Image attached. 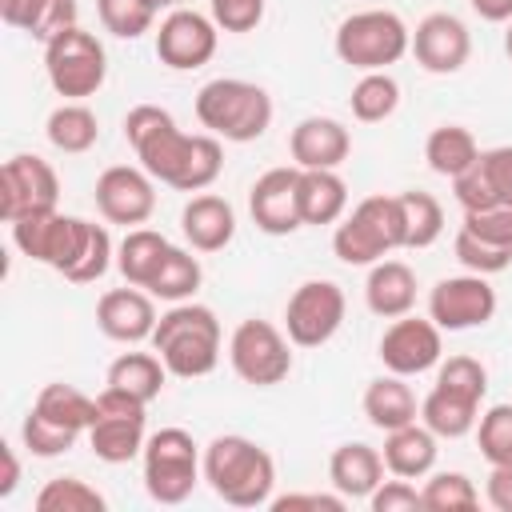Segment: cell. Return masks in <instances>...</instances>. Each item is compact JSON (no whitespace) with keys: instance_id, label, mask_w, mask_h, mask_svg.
<instances>
[{"instance_id":"74e56055","label":"cell","mask_w":512,"mask_h":512,"mask_svg":"<svg viewBox=\"0 0 512 512\" xmlns=\"http://www.w3.org/2000/svg\"><path fill=\"white\" fill-rule=\"evenodd\" d=\"M108 500L80 476H56L36 492V512H104Z\"/></svg>"},{"instance_id":"7dc6e473","label":"cell","mask_w":512,"mask_h":512,"mask_svg":"<svg viewBox=\"0 0 512 512\" xmlns=\"http://www.w3.org/2000/svg\"><path fill=\"white\" fill-rule=\"evenodd\" d=\"M268 0H212V20L224 32H252L264 20Z\"/></svg>"},{"instance_id":"816d5d0a","label":"cell","mask_w":512,"mask_h":512,"mask_svg":"<svg viewBox=\"0 0 512 512\" xmlns=\"http://www.w3.org/2000/svg\"><path fill=\"white\" fill-rule=\"evenodd\" d=\"M348 500L336 492V496H324V492H288V496H276L272 508L276 512H296V508H312V512H340Z\"/></svg>"},{"instance_id":"e575fe53","label":"cell","mask_w":512,"mask_h":512,"mask_svg":"<svg viewBox=\"0 0 512 512\" xmlns=\"http://www.w3.org/2000/svg\"><path fill=\"white\" fill-rule=\"evenodd\" d=\"M348 104H352V116H356V120L380 124V120H388V116L396 112V104H400V84H396L388 72H364V76L356 80Z\"/></svg>"},{"instance_id":"ba28073f","label":"cell","mask_w":512,"mask_h":512,"mask_svg":"<svg viewBox=\"0 0 512 512\" xmlns=\"http://www.w3.org/2000/svg\"><path fill=\"white\" fill-rule=\"evenodd\" d=\"M44 72H48V84L56 88V96L84 100V96H96L104 88L108 52L92 32H84L76 24V28L60 32L56 40L44 44Z\"/></svg>"},{"instance_id":"1f68e13d","label":"cell","mask_w":512,"mask_h":512,"mask_svg":"<svg viewBox=\"0 0 512 512\" xmlns=\"http://www.w3.org/2000/svg\"><path fill=\"white\" fill-rule=\"evenodd\" d=\"M44 136L52 148L76 156V152H88L96 140H100V124H96V112L80 100H68L60 108L48 112V124H44Z\"/></svg>"},{"instance_id":"d4e9b609","label":"cell","mask_w":512,"mask_h":512,"mask_svg":"<svg viewBox=\"0 0 512 512\" xmlns=\"http://www.w3.org/2000/svg\"><path fill=\"white\" fill-rule=\"evenodd\" d=\"M328 480L344 500H368L376 492V484L384 480V456L372 444L348 440L332 452L328 460Z\"/></svg>"},{"instance_id":"7402d4cb","label":"cell","mask_w":512,"mask_h":512,"mask_svg":"<svg viewBox=\"0 0 512 512\" xmlns=\"http://www.w3.org/2000/svg\"><path fill=\"white\" fill-rule=\"evenodd\" d=\"M288 152L296 168H340L352 152V136L332 116H304L288 136Z\"/></svg>"},{"instance_id":"83f0119b","label":"cell","mask_w":512,"mask_h":512,"mask_svg":"<svg viewBox=\"0 0 512 512\" xmlns=\"http://www.w3.org/2000/svg\"><path fill=\"white\" fill-rule=\"evenodd\" d=\"M476 420H480V400L460 396L452 388L432 384V392L420 400V424L436 440H460V436H468L476 428Z\"/></svg>"},{"instance_id":"d590c367","label":"cell","mask_w":512,"mask_h":512,"mask_svg":"<svg viewBox=\"0 0 512 512\" xmlns=\"http://www.w3.org/2000/svg\"><path fill=\"white\" fill-rule=\"evenodd\" d=\"M200 280H204L200 260H196L192 252H184V248H176V244H172V252L164 256V264H160L156 280L148 284V292H152V296H160V300H168V304H180V300H188V296L200 288Z\"/></svg>"},{"instance_id":"6f0895ef","label":"cell","mask_w":512,"mask_h":512,"mask_svg":"<svg viewBox=\"0 0 512 512\" xmlns=\"http://www.w3.org/2000/svg\"><path fill=\"white\" fill-rule=\"evenodd\" d=\"M504 52H508V60H512V20H508V32H504Z\"/></svg>"},{"instance_id":"f1b7e54d","label":"cell","mask_w":512,"mask_h":512,"mask_svg":"<svg viewBox=\"0 0 512 512\" xmlns=\"http://www.w3.org/2000/svg\"><path fill=\"white\" fill-rule=\"evenodd\" d=\"M436 436L424 428V424H404V428H396V432H384V468L392 472V476H404V480H420V476H428L432 472V464H436Z\"/></svg>"},{"instance_id":"db71d44e","label":"cell","mask_w":512,"mask_h":512,"mask_svg":"<svg viewBox=\"0 0 512 512\" xmlns=\"http://www.w3.org/2000/svg\"><path fill=\"white\" fill-rule=\"evenodd\" d=\"M476 8L480 20H492V24H504L512 20V0H468Z\"/></svg>"},{"instance_id":"9a60e30c","label":"cell","mask_w":512,"mask_h":512,"mask_svg":"<svg viewBox=\"0 0 512 512\" xmlns=\"http://www.w3.org/2000/svg\"><path fill=\"white\" fill-rule=\"evenodd\" d=\"M56 200H60V180L48 160L32 152H16L12 160H4L0 168V216L4 220H16L36 208H56Z\"/></svg>"},{"instance_id":"44dd1931","label":"cell","mask_w":512,"mask_h":512,"mask_svg":"<svg viewBox=\"0 0 512 512\" xmlns=\"http://www.w3.org/2000/svg\"><path fill=\"white\" fill-rule=\"evenodd\" d=\"M452 192L460 208H492V204H512V144L484 148L468 172L452 180Z\"/></svg>"},{"instance_id":"8992f818","label":"cell","mask_w":512,"mask_h":512,"mask_svg":"<svg viewBox=\"0 0 512 512\" xmlns=\"http://www.w3.org/2000/svg\"><path fill=\"white\" fill-rule=\"evenodd\" d=\"M332 44H336V56L348 68L384 72L388 64H396L412 48V32H408V24L396 12H388V8H364V12H352V16L340 20Z\"/></svg>"},{"instance_id":"5bb4252c","label":"cell","mask_w":512,"mask_h":512,"mask_svg":"<svg viewBox=\"0 0 512 512\" xmlns=\"http://www.w3.org/2000/svg\"><path fill=\"white\" fill-rule=\"evenodd\" d=\"M216 44H220V24L196 8H172L156 32V56L176 72L204 68L216 56Z\"/></svg>"},{"instance_id":"836d02e7","label":"cell","mask_w":512,"mask_h":512,"mask_svg":"<svg viewBox=\"0 0 512 512\" xmlns=\"http://www.w3.org/2000/svg\"><path fill=\"white\" fill-rule=\"evenodd\" d=\"M32 408H36L40 416H48V420L72 428V432H88L92 420H96V400L84 396V392L72 388V384H44Z\"/></svg>"},{"instance_id":"8d00e7d4","label":"cell","mask_w":512,"mask_h":512,"mask_svg":"<svg viewBox=\"0 0 512 512\" xmlns=\"http://www.w3.org/2000/svg\"><path fill=\"white\" fill-rule=\"evenodd\" d=\"M400 208H404V248H428L436 244V236L444 232V208L436 196L428 192H400Z\"/></svg>"},{"instance_id":"6da1fadb","label":"cell","mask_w":512,"mask_h":512,"mask_svg":"<svg viewBox=\"0 0 512 512\" xmlns=\"http://www.w3.org/2000/svg\"><path fill=\"white\" fill-rule=\"evenodd\" d=\"M124 136H128L140 168L176 192H204L224 168V148L212 132L188 136L176 128L172 112H164L156 104L128 108Z\"/></svg>"},{"instance_id":"52a82bcc","label":"cell","mask_w":512,"mask_h":512,"mask_svg":"<svg viewBox=\"0 0 512 512\" xmlns=\"http://www.w3.org/2000/svg\"><path fill=\"white\" fill-rule=\"evenodd\" d=\"M144 488L156 504H184L204 476V452L184 428H160L144 440Z\"/></svg>"},{"instance_id":"ee69618b","label":"cell","mask_w":512,"mask_h":512,"mask_svg":"<svg viewBox=\"0 0 512 512\" xmlns=\"http://www.w3.org/2000/svg\"><path fill=\"white\" fill-rule=\"evenodd\" d=\"M456 260L468 268V272H480V276H496L512 264V248H500V244H488V240H476L472 232H456Z\"/></svg>"},{"instance_id":"7bdbcfd3","label":"cell","mask_w":512,"mask_h":512,"mask_svg":"<svg viewBox=\"0 0 512 512\" xmlns=\"http://www.w3.org/2000/svg\"><path fill=\"white\" fill-rule=\"evenodd\" d=\"M476 444L488 464H512V404H492L480 416Z\"/></svg>"},{"instance_id":"f546056e","label":"cell","mask_w":512,"mask_h":512,"mask_svg":"<svg viewBox=\"0 0 512 512\" xmlns=\"http://www.w3.org/2000/svg\"><path fill=\"white\" fill-rule=\"evenodd\" d=\"M168 252H172V244H168L164 232H156V228H128V236L116 248V268H120V276L128 284L148 288L156 280V272H160Z\"/></svg>"},{"instance_id":"11a10c76","label":"cell","mask_w":512,"mask_h":512,"mask_svg":"<svg viewBox=\"0 0 512 512\" xmlns=\"http://www.w3.org/2000/svg\"><path fill=\"white\" fill-rule=\"evenodd\" d=\"M0 460H4V476H0V496H12L16 492V484H20V460H16V452L4 444L0 448Z\"/></svg>"},{"instance_id":"7a4b0ae2","label":"cell","mask_w":512,"mask_h":512,"mask_svg":"<svg viewBox=\"0 0 512 512\" xmlns=\"http://www.w3.org/2000/svg\"><path fill=\"white\" fill-rule=\"evenodd\" d=\"M152 348L164 360L168 376H180V380L208 376L220 364V320L212 308L180 300L156 320Z\"/></svg>"},{"instance_id":"f5cc1de1","label":"cell","mask_w":512,"mask_h":512,"mask_svg":"<svg viewBox=\"0 0 512 512\" xmlns=\"http://www.w3.org/2000/svg\"><path fill=\"white\" fill-rule=\"evenodd\" d=\"M484 496L496 512H512V464H492V476L484 484Z\"/></svg>"},{"instance_id":"ab89813d","label":"cell","mask_w":512,"mask_h":512,"mask_svg":"<svg viewBox=\"0 0 512 512\" xmlns=\"http://www.w3.org/2000/svg\"><path fill=\"white\" fill-rule=\"evenodd\" d=\"M96 12H100V24L120 40L144 36L156 20V8L148 0H96Z\"/></svg>"},{"instance_id":"30bf717a","label":"cell","mask_w":512,"mask_h":512,"mask_svg":"<svg viewBox=\"0 0 512 512\" xmlns=\"http://www.w3.org/2000/svg\"><path fill=\"white\" fill-rule=\"evenodd\" d=\"M144 400H136L124 388H104L96 396V420L88 428V448L104 464H128L144 452Z\"/></svg>"},{"instance_id":"d6a6232c","label":"cell","mask_w":512,"mask_h":512,"mask_svg":"<svg viewBox=\"0 0 512 512\" xmlns=\"http://www.w3.org/2000/svg\"><path fill=\"white\" fill-rule=\"evenodd\" d=\"M164 380H168V368H164V360L156 352H124V356H116L108 364V384L132 392L144 404H152L160 396Z\"/></svg>"},{"instance_id":"9f6ffc18","label":"cell","mask_w":512,"mask_h":512,"mask_svg":"<svg viewBox=\"0 0 512 512\" xmlns=\"http://www.w3.org/2000/svg\"><path fill=\"white\" fill-rule=\"evenodd\" d=\"M148 4H152V8H156V12H160V8H180V4H184V0H148Z\"/></svg>"},{"instance_id":"f907efd6","label":"cell","mask_w":512,"mask_h":512,"mask_svg":"<svg viewBox=\"0 0 512 512\" xmlns=\"http://www.w3.org/2000/svg\"><path fill=\"white\" fill-rule=\"evenodd\" d=\"M68 28H76V0H48V12H44V20H40V28L32 36L40 44H48Z\"/></svg>"},{"instance_id":"ffe728a7","label":"cell","mask_w":512,"mask_h":512,"mask_svg":"<svg viewBox=\"0 0 512 512\" xmlns=\"http://www.w3.org/2000/svg\"><path fill=\"white\" fill-rule=\"evenodd\" d=\"M156 304H152V292H140L136 284L128 288H112L96 300V328L116 340V344H140V340H152L156 332Z\"/></svg>"},{"instance_id":"484cf974","label":"cell","mask_w":512,"mask_h":512,"mask_svg":"<svg viewBox=\"0 0 512 512\" xmlns=\"http://www.w3.org/2000/svg\"><path fill=\"white\" fill-rule=\"evenodd\" d=\"M300 220L304 224H336L348 212V184L340 180L336 168H300Z\"/></svg>"},{"instance_id":"cb8c5ba5","label":"cell","mask_w":512,"mask_h":512,"mask_svg":"<svg viewBox=\"0 0 512 512\" xmlns=\"http://www.w3.org/2000/svg\"><path fill=\"white\" fill-rule=\"evenodd\" d=\"M364 304L372 316L384 320L408 316L416 304V272L404 260H376L364 280Z\"/></svg>"},{"instance_id":"5b68a950","label":"cell","mask_w":512,"mask_h":512,"mask_svg":"<svg viewBox=\"0 0 512 512\" xmlns=\"http://www.w3.org/2000/svg\"><path fill=\"white\" fill-rule=\"evenodd\" d=\"M404 248V208L400 196H364L344 220H336L332 252L340 264L372 268L388 252Z\"/></svg>"},{"instance_id":"2e32d148","label":"cell","mask_w":512,"mask_h":512,"mask_svg":"<svg viewBox=\"0 0 512 512\" xmlns=\"http://www.w3.org/2000/svg\"><path fill=\"white\" fill-rule=\"evenodd\" d=\"M444 356V340L436 320H420V316H396L384 336H380V360L388 372L396 376H420L428 368H436Z\"/></svg>"},{"instance_id":"c3c4849f","label":"cell","mask_w":512,"mask_h":512,"mask_svg":"<svg viewBox=\"0 0 512 512\" xmlns=\"http://www.w3.org/2000/svg\"><path fill=\"white\" fill-rule=\"evenodd\" d=\"M368 508L372 512H416V508H424V500L404 476H396V480H380L376 484V492L368 496Z\"/></svg>"},{"instance_id":"f35d334b","label":"cell","mask_w":512,"mask_h":512,"mask_svg":"<svg viewBox=\"0 0 512 512\" xmlns=\"http://www.w3.org/2000/svg\"><path fill=\"white\" fill-rule=\"evenodd\" d=\"M420 500L428 512H468L480 504V492L464 472H436L420 488Z\"/></svg>"},{"instance_id":"bcb514c9","label":"cell","mask_w":512,"mask_h":512,"mask_svg":"<svg viewBox=\"0 0 512 512\" xmlns=\"http://www.w3.org/2000/svg\"><path fill=\"white\" fill-rule=\"evenodd\" d=\"M464 232H472L476 240L512 248V204H492V208H468L464 212Z\"/></svg>"},{"instance_id":"60d3db41","label":"cell","mask_w":512,"mask_h":512,"mask_svg":"<svg viewBox=\"0 0 512 512\" xmlns=\"http://www.w3.org/2000/svg\"><path fill=\"white\" fill-rule=\"evenodd\" d=\"M108 264H112V236H108L104 224H92L88 220V236L80 244V256L64 272V280H72V284H96L108 272Z\"/></svg>"},{"instance_id":"681fc988","label":"cell","mask_w":512,"mask_h":512,"mask_svg":"<svg viewBox=\"0 0 512 512\" xmlns=\"http://www.w3.org/2000/svg\"><path fill=\"white\" fill-rule=\"evenodd\" d=\"M44 12H48V0H0V20H4L8 28L28 32V36L40 28Z\"/></svg>"},{"instance_id":"603a6c76","label":"cell","mask_w":512,"mask_h":512,"mask_svg":"<svg viewBox=\"0 0 512 512\" xmlns=\"http://www.w3.org/2000/svg\"><path fill=\"white\" fill-rule=\"evenodd\" d=\"M180 228H184V240L196 248V252H220L232 244L236 236V212L224 196H212V192H200L184 204L180 212Z\"/></svg>"},{"instance_id":"f6af8a7d","label":"cell","mask_w":512,"mask_h":512,"mask_svg":"<svg viewBox=\"0 0 512 512\" xmlns=\"http://www.w3.org/2000/svg\"><path fill=\"white\" fill-rule=\"evenodd\" d=\"M436 384H440V388H452V392H460V396L484 400V392H488V372H484V364L472 360V356H448V360L440 364V372H436Z\"/></svg>"},{"instance_id":"7c38bea8","label":"cell","mask_w":512,"mask_h":512,"mask_svg":"<svg viewBox=\"0 0 512 512\" xmlns=\"http://www.w3.org/2000/svg\"><path fill=\"white\" fill-rule=\"evenodd\" d=\"M344 292L332 280H304L284 304V328L296 348L328 344L344 324Z\"/></svg>"},{"instance_id":"4316f807","label":"cell","mask_w":512,"mask_h":512,"mask_svg":"<svg viewBox=\"0 0 512 512\" xmlns=\"http://www.w3.org/2000/svg\"><path fill=\"white\" fill-rule=\"evenodd\" d=\"M364 416H368L372 428L396 432V428H404L420 416V404H416V392L404 384V376L388 372V376H376L364 388Z\"/></svg>"},{"instance_id":"8fae6325","label":"cell","mask_w":512,"mask_h":512,"mask_svg":"<svg viewBox=\"0 0 512 512\" xmlns=\"http://www.w3.org/2000/svg\"><path fill=\"white\" fill-rule=\"evenodd\" d=\"M228 360H232V372L256 388H272V384L288 380V372H292L288 340L280 336L276 324L256 320V316L236 324V332L228 340Z\"/></svg>"},{"instance_id":"e0dca14e","label":"cell","mask_w":512,"mask_h":512,"mask_svg":"<svg viewBox=\"0 0 512 512\" xmlns=\"http://www.w3.org/2000/svg\"><path fill=\"white\" fill-rule=\"evenodd\" d=\"M96 208L108 224H124V228H140L152 212H156V188L152 176L144 168L132 164H112L100 172L96 180Z\"/></svg>"},{"instance_id":"277c9868","label":"cell","mask_w":512,"mask_h":512,"mask_svg":"<svg viewBox=\"0 0 512 512\" xmlns=\"http://www.w3.org/2000/svg\"><path fill=\"white\" fill-rule=\"evenodd\" d=\"M196 120L212 136H224L232 144H248V140H260L268 132L272 96L252 80L220 76V80H208L196 92Z\"/></svg>"},{"instance_id":"b9f144b4","label":"cell","mask_w":512,"mask_h":512,"mask_svg":"<svg viewBox=\"0 0 512 512\" xmlns=\"http://www.w3.org/2000/svg\"><path fill=\"white\" fill-rule=\"evenodd\" d=\"M20 440H24V448H28L32 456L52 460V456L68 452V448L80 440V432H72V428H64V424H56V420H48V416H40V412L32 408V412L24 416V424H20Z\"/></svg>"},{"instance_id":"ac0fdd59","label":"cell","mask_w":512,"mask_h":512,"mask_svg":"<svg viewBox=\"0 0 512 512\" xmlns=\"http://www.w3.org/2000/svg\"><path fill=\"white\" fill-rule=\"evenodd\" d=\"M296 184H300V168H296V164L268 168V172L252 184V192H248V212H252V224H256L260 232H268V236H288V232L304 228Z\"/></svg>"},{"instance_id":"4fadbf2b","label":"cell","mask_w":512,"mask_h":512,"mask_svg":"<svg viewBox=\"0 0 512 512\" xmlns=\"http://www.w3.org/2000/svg\"><path fill=\"white\" fill-rule=\"evenodd\" d=\"M428 316L436 320L440 332L480 328V324H488L496 316V288L480 272L444 276L428 292Z\"/></svg>"},{"instance_id":"4dcf8cb0","label":"cell","mask_w":512,"mask_h":512,"mask_svg":"<svg viewBox=\"0 0 512 512\" xmlns=\"http://www.w3.org/2000/svg\"><path fill=\"white\" fill-rule=\"evenodd\" d=\"M476 156H480V144H476V136H472L464 124H440V128H432L428 140H424V160H428V168H432L436 176H448V180H456L460 172H468V168L476 164Z\"/></svg>"},{"instance_id":"9c48e42d","label":"cell","mask_w":512,"mask_h":512,"mask_svg":"<svg viewBox=\"0 0 512 512\" xmlns=\"http://www.w3.org/2000/svg\"><path fill=\"white\" fill-rule=\"evenodd\" d=\"M12 228V244L36 260V264H48L56 268L60 276L72 268V260L80 256V244L88 236V220L84 216H64L56 208H36V212H24L16 220H8Z\"/></svg>"},{"instance_id":"3957f363","label":"cell","mask_w":512,"mask_h":512,"mask_svg":"<svg viewBox=\"0 0 512 512\" xmlns=\"http://www.w3.org/2000/svg\"><path fill=\"white\" fill-rule=\"evenodd\" d=\"M204 480L232 508L272 504L276 460L248 436H216L204 448Z\"/></svg>"},{"instance_id":"d6986e66","label":"cell","mask_w":512,"mask_h":512,"mask_svg":"<svg viewBox=\"0 0 512 512\" xmlns=\"http://www.w3.org/2000/svg\"><path fill=\"white\" fill-rule=\"evenodd\" d=\"M468 52H472V36L464 20L452 12H428L412 32V56L424 72H436V76L460 72L468 64Z\"/></svg>"}]
</instances>
